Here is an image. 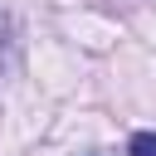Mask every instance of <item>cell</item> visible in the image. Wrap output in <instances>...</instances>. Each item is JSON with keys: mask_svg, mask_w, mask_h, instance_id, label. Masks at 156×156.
<instances>
[{"mask_svg": "<svg viewBox=\"0 0 156 156\" xmlns=\"http://www.w3.org/2000/svg\"><path fill=\"white\" fill-rule=\"evenodd\" d=\"M127 156H156V132H136L132 146H127Z\"/></svg>", "mask_w": 156, "mask_h": 156, "instance_id": "cell-1", "label": "cell"}]
</instances>
